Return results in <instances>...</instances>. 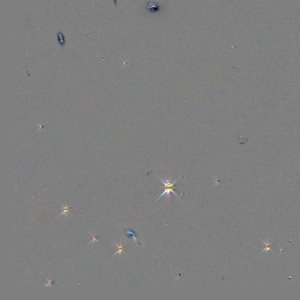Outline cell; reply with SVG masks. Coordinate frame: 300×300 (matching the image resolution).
I'll return each mask as SVG.
<instances>
[{
  "mask_svg": "<svg viewBox=\"0 0 300 300\" xmlns=\"http://www.w3.org/2000/svg\"><path fill=\"white\" fill-rule=\"evenodd\" d=\"M90 234H91V236H93V239H92V240H91V241H90V243H92V242H94H94H96V241H98V240H97V236H94V234H91V233H90Z\"/></svg>",
  "mask_w": 300,
  "mask_h": 300,
  "instance_id": "52a82bcc",
  "label": "cell"
},
{
  "mask_svg": "<svg viewBox=\"0 0 300 300\" xmlns=\"http://www.w3.org/2000/svg\"><path fill=\"white\" fill-rule=\"evenodd\" d=\"M126 235L127 236L128 238L132 239L133 240H134V241L137 240V238H136V237H135V233L133 232V231L130 230V229L129 230H126Z\"/></svg>",
  "mask_w": 300,
  "mask_h": 300,
  "instance_id": "277c9868",
  "label": "cell"
},
{
  "mask_svg": "<svg viewBox=\"0 0 300 300\" xmlns=\"http://www.w3.org/2000/svg\"><path fill=\"white\" fill-rule=\"evenodd\" d=\"M57 38L59 42V44L62 46H63L65 44V38L64 36V35L63 34L62 32H59L57 34Z\"/></svg>",
  "mask_w": 300,
  "mask_h": 300,
  "instance_id": "7a4b0ae2",
  "label": "cell"
},
{
  "mask_svg": "<svg viewBox=\"0 0 300 300\" xmlns=\"http://www.w3.org/2000/svg\"><path fill=\"white\" fill-rule=\"evenodd\" d=\"M113 2H114V4H115L116 5H117V0H113Z\"/></svg>",
  "mask_w": 300,
  "mask_h": 300,
  "instance_id": "ba28073f",
  "label": "cell"
},
{
  "mask_svg": "<svg viewBox=\"0 0 300 300\" xmlns=\"http://www.w3.org/2000/svg\"><path fill=\"white\" fill-rule=\"evenodd\" d=\"M157 177H158L159 179H160L161 180V181L162 182L164 183V185H165V190H164V192H162V193L161 194V195L160 196H159L158 197V198H157L156 201L157 200H158V199H160L161 198V197L162 196L164 195H166V196H167L168 197V198L169 199V197H170V194H171V192H172V193H174V195H175L176 196V197H178V198L180 199L179 197V196H178L177 195V194H176L175 193V192H174V188H175V187H174V185L175 183L176 182H177L178 181L179 178H178L177 179L175 180V181H174V182H171V179H166L165 180H164V179H162V178H161L160 177H159L158 176H157Z\"/></svg>",
  "mask_w": 300,
  "mask_h": 300,
  "instance_id": "6da1fadb",
  "label": "cell"
},
{
  "mask_svg": "<svg viewBox=\"0 0 300 300\" xmlns=\"http://www.w3.org/2000/svg\"><path fill=\"white\" fill-rule=\"evenodd\" d=\"M46 279L47 281H48V283H47V284H45L46 286H52V285H53V283H54V280L49 279V278H46Z\"/></svg>",
  "mask_w": 300,
  "mask_h": 300,
  "instance_id": "8992f818",
  "label": "cell"
},
{
  "mask_svg": "<svg viewBox=\"0 0 300 300\" xmlns=\"http://www.w3.org/2000/svg\"><path fill=\"white\" fill-rule=\"evenodd\" d=\"M115 244L117 247L118 250L117 251V252H116V253L113 255V256H114L116 255H120L121 256V253H125V252H124V246H123V245L121 244V243H120V244H116V243H115Z\"/></svg>",
  "mask_w": 300,
  "mask_h": 300,
  "instance_id": "5b68a950",
  "label": "cell"
},
{
  "mask_svg": "<svg viewBox=\"0 0 300 300\" xmlns=\"http://www.w3.org/2000/svg\"><path fill=\"white\" fill-rule=\"evenodd\" d=\"M61 206H63V211L61 212V214L59 215V216H61V215H64L65 216L66 218V217L68 216V215L70 213L69 212V209L70 206H68L66 204H65L64 206L62 205H61Z\"/></svg>",
  "mask_w": 300,
  "mask_h": 300,
  "instance_id": "3957f363",
  "label": "cell"
}]
</instances>
